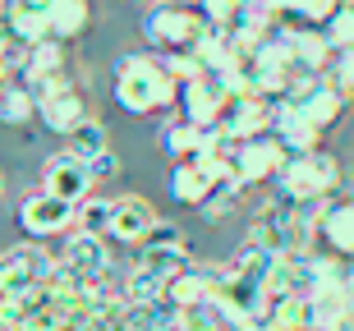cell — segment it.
I'll use <instances>...</instances> for the list:
<instances>
[{
	"label": "cell",
	"mask_w": 354,
	"mask_h": 331,
	"mask_svg": "<svg viewBox=\"0 0 354 331\" xmlns=\"http://www.w3.org/2000/svg\"><path fill=\"white\" fill-rule=\"evenodd\" d=\"M317 244H322V253L354 263V193H336L327 202V212L317 221Z\"/></svg>",
	"instance_id": "obj_11"
},
{
	"label": "cell",
	"mask_w": 354,
	"mask_h": 331,
	"mask_svg": "<svg viewBox=\"0 0 354 331\" xmlns=\"http://www.w3.org/2000/svg\"><path fill=\"white\" fill-rule=\"evenodd\" d=\"M267 133L286 147V157H304V152H317L322 147V129L299 106H290V102H272V129Z\"/></svg>",
	"instance_id": "obj_7"
},
{
	"label": "cell",
	"mask_w": 354,
	"mask_h": 331,
	"mask_svg": "<svg viewBox=\"0 0 354 331\" xmlns=\"http://www.w3.org/2000/svg\"><path fill=\"white\" fill-rule=\"evenodd\" d=\"M263 331H313V318H308V299H299V294L267 299Z\"/></svg>",
	"instance_id": "obj_18"
},
{
	"label": "cell",
	"mask_w": 354,
	"mask_h": 331,
	"mask_svg": "<svg viewBox=\"0 0 354 331\" xmlns=\"http://www.w3.org/2000/svg\"><path fill=\"white\" fill-rule=\"evenodd\" d=\"M175 327L180 331H225V322H221V313H216V304L203 299V304H194V308H180V313H175Z\"/></svg>",
	"instance_id": "obj_29"
},
{
	"label": "cell",
	"mask_w": 354,
	"mask_h": 331,
	"mask_svg": "<svg viewBox=\"0 0 354 331\" xmlns=\"http://www.w3.org/2000/svg\"><path fill=\"white\" fill-rule=\"evenodd\" d=\"M55 258L41 244H14L10 253H0V299L5 294H28L41 290L46 276H51Z\"/></svg>",
	"instance_id": "obj_5"
},
{
	"label": "cell",
	"mask_w": 354,
	"mask_h": 331,
	"mask_svg": "<svg viewBox=\"0 0 354 331\" xmlns=\"http://www.w3.org/2000/svg\"><path fill=\"white\" fill-rule=\"evenodd\" d=\"M120 111L129 115H157L171 102H180V83L161 69L157 55H120L115 60V83H111Z\"/></svg>",
	"instance_id": "obj_1"
},
{
	"label": "cell",
	"mask_w": 354,
	"mask_h": 331,
	"mask_svg": "<svg viewBox=\"0 0 354 331\" xmlns=\"http://www.w3.org/2000/svg\"><path fill=\"white\" fill-rule=\"evenodd\" d=\"M37 120H41V124H46L51 133L69 138V133L79 129L83 120H92V115H88V102H83V93L74 88V83H69L65 93H55L51 102H41V106H37Z\"/></svg>",
	"instance_id": "obj_15"
},
{
	"label": "cell",
	"mask_w": 354,
	"mask_h": 331,
	"mask_svg": "<svg viewBox=\"0 0 354 331\" xmlns=\"http://www.w3.org/2000/svg\"><path fill=\"white\" fill-rule=\"evenodd\" d=\"M341 185H345L341 161L317 147V152H304V157H286V166L276 175V198L290 202V207H304V202L336 198Z\"/></svg>",
	"instance_id": "obj_2"
},
{
	"label": "cell",
	"mask_w": 354,
	"mask_h": 331,
	"mask_svg": "<svg viewBox=\"0 0 354 331\" xmlns=\"http://www.w3.org/2000/svg\"><path fill=\"white\" fill-rule=\"evenodd\" d=\"M216 129H221V138H230V143L263 138V133L272 129V102H263V97H235V102H225Z\"/></svg>",
	"instance_id": "obj_10"
},
{
	"label": "cell",
	"mask_w": 354,
	"mask_h": 331,
	"mask_svg": "<svg viewBox=\"0 0 354 331\" xmlns=\"http://www.w3.org/2000/svg\"><path fill=\"white\" fill-rule=\"evenodd\" d=\"M336 5H354V0H336Z\"/></svg>",
	"instance_id": "obj_38"
},
{
	"label": "cell",
	"mask_w": 354,
	"mask_h": 331,
	"mask_svg": "<svg viewBox=\"0 0 354 331\" xmlns=\"http://www.w3.org/2000/svg\"><path fill=\"white\" fill-rule=\"evenodd\" d=\"M331 41L322 28H295L290 32V60H295V69H304V74H327L331 69Z\"/></svg>",
	"instance_id": "obj_16"
},
{
	"label": "cell",
	"mask_w": 354,
	"mask_h": 331,
	"mask_svg": "<svg viewBox=\"0 0 354 331\" xmlns=\"http://www.w3.org/2000/svg\"><path fill=\"white\" fill-rule=\"evenodd\" d=\"M41 74H65V41H37L28 46V65H24V79H41Z\"/></svg>",
	"instance_id": "obj_26"
},
{
	"label": "cell",
	"mask_w": 354,
	"mask_h": 331,
	"mask_svg": "<svg viewBox=\"0 0 354 331\" xmlns=\"http://www.w3.org/2000/svg\"><path fill=\"white\" fill-rule=\"evenodd\" d=\"M51 0H10V10H46Z\"/></svg>",
	"instance_id": "obj_35"
},
{
	"label": "cell",
	"mask_w": 354,
	"mask_h": 331,
	"mask_svg": "<svg viewBox=\"0 0 354 331\" xmlns=\"http://www.w3.org/2000/svg\"><path fill=\"white\" fill-rule=\"evenodd\" d=\"M69 152H74L83 166H88V161H97L102 152H111V147H106V124H102V120H83L79 129L69 133Z\"/></svg>",
	"instance_id": "obj_28"
},
{
	"label": "cell",
	"mask_w": 354,
	"mask_h": 331,
	"mask_svg": "<svg viewBox=\"0 0 354 331\" xmlns=\"http://www.w3.org/2000/svg\"><path fill=\"white\" fill-rule=\"evenodd\" d=\"M0 331H5V327H0Z\"/></svg>",
	"instance_id": "obj_40"
},
{
	"label": "cell",
	"mask_w": 354,
	"mask_h": 331,
	"mask_svg": "<svg viewBox=\"0 0 354 331\" xmlns=\"http://www.w3.org/2000/svg\"><path fill=\"white\" fill-rule=\"evenodd\" d=\"M0 198H5V180H0Z\"/></svg>",
	"instance_id": "obj_37"
},
{
	"label": "cell",
	"mask_w": 354,
	"mask_h": 331,
	"mask_svg": "<svg viewBox=\"0 0 354 331\" xmlns=\"http://www.w3.org/2000/svg\"><path fill=\"white\" fill-rule=\"evenodd\" d=\"M88 175H92V185H102V180H115V175H120L115 152H102L97 161H88Z\"/></svg>",
	"instance_id": "obj_33"
},
{
	"label": "cell",
	"mask_w": 354,
	"mask_h": 331,
	"mask_svg": "<svg viewBox=\"0 0 354 331\" xmlns=\"http://www.w3.org/2000/svg\"><path fill=\"white\" fill-rule=\"evenodd\" d=\"M290 106H299L304 115H308V120L317 124V129H331V124H336V120L345 115L350 97H345L341 88H336V79H331V74H322V79H317V88H308V93H304L299 102H290Z\"/></svg>",
	"instance_id": "obj_14"
},
{
	"label": "cell",
	"mask_w": 354,
	"mask_h": 331,
	"mask_svg": "<svg viewBox=\"0 0 354 331\" xmlns=\"http://www.w3.org/2000/svg\"><path fill=\"white\" fill-rule=\"evenodd\" d=\"M225 157H230V175H235L244 189H253V185H267V180L281 175V166H286V147L276 143L272 133L249 138V143H230V138H225Z\"/></svg>",
	"instance_id": "obj_4"
},
{
	"label": "cell",
	"mask_w": 354,
	"mask_h": 331,
	"mask_svg": "<svg viewBox=\"0 0 354 331\" xmlns=\"http://www.w3.org/2000/svg\"><path fill=\"white\" fill-rule=\"evenodd\" d=\"M133 267L152 272L157 281H171L189 267V253H184V244H143V253L133 258Z\"/></svg>",
	"instance_id": "obj_20"
},
{
	"label": "cell",
	"mask_w": 354,
	"mask_h": 331,
	"mask_svg": "<svg viewBox=\"0 0 354 331\" xmlns=\"http://www.w3.org/2000/svg\"><path fill=\"white\" fill-rule=\"evenodd\" d=\"M322 32H327V41H331V51H336V55L354 51V5H341V10L322 23Z\"/></svg>",
	"instance_id": "obj_30"
},
{
	"label": "cell",
	"mask_w": 354,
	"mask_h": 331,
	"mask_svg": "<svg viewBox=\"0 0 354 331\" xmlns=\"http://www.w3.org/2000/svg\"><path fill=\"white\" fill-rule=\"evenodd\" d=\"M207 32H212L207 19H203L198 10H184V5H152L147 19H143V37H147V46H152L157 55L194 51Z\"/></svg>",
	"instance_id": "obj_3"
},
{
	"label": "cell",
	"mask_w": 354,
	"mask_h": 331,
	"mask_svg": "<svg viewBox=\"0 0 354 331\" xmlns=\"http://www.w3.org/2000/svg\"><path fill=\"white\" fill-rule=\"evenodd\" d=\"M55 263H65L69 272H79L88 285H102V281H111V249H106V239L97 235H74L65 239V249H60V258Z\"/></svg>",
	"instance_id": "obj_12"
},
{
	"label": "cell",
	"mask_w": 354,
	"mask_h": 331,
	"mask_svg": "<svg viewBox=\"0 0 354 331\" xmlns=\"http://www.w3.org/2000/svg\"><path fill=\"white\" fill-rule=\"evenodd\" d=\"M111 216H115V198H83L79 207H74V230L79 235H111Z\"/></svg>",
	"instance_id": "obj_23"
},
{
	"label": "cell",
	"mask_w": 354,
	"mask_h": 331,
	"mask_svg": "<svg viewBox=\"0 0 354 331\" xmlns=\"http://www.w3.org/2000/svg\"><path fill=\"white\" fill-rule=\"evenodd\" d=\"M147 244H184L180 225H175V221H157V225H152V235H147Z\"/></svg>",
	"instance_id": "obj_34"
},
{
	"label": "cell",
	"mask_w": 354,
	"mask_h": 331,
	"mask_svg": "<svg viewBox=\"0 0 354 331\" xmlns=\"http://www.w3.org/2000/svg\"><path fill=\"white\" fill-rule=\"evenodd\" d=\"M272 10L281 19H299V28H322L341 5L336 0H272Z\"/></svg>",
	"instance_id": "obj_24"
},
{
	"label": "cell",
	"mask_w": 354,
	"mask_h": 331,
	"mask_svg": "<svg viewBox=\"0 0 354 331\" xmlns=\"http://www.w3.org/2000/svg\"><path fill=\"white\" fill-rule=\"evenodd\" d=\"M203 138H207V129H198L194 120H184V115H175V120L161 124V152H166L171 161L198 157V152H203Z\"/></svg>",
	"instance_id": "obj_17"
},
{
	"label": "cell",
	"mask_w": 354,
	"mask_h": 331,
	"mask_svg": "<svg viewBox=\"0 0 354 331\" xmlns=\"http://www.w3.org/2000/svg\"><path fill=\"white\" fill-rule=\"evenodd\" d=\"M19 225H24V235H32V239H55L74 225V207L51 198V193L41 189V193H28V198L19 202Z\"/></svg>",
	"instance_id": "obj_6"
},
{
	"label": "cell",
	"mask_w": 354,
	"mask_h": 331,
	"mask_svg": "<svg viewBox=\"0 0 354 331\" xmlns=\"http://www.w3.org/2000/svg\"><path fill=\"white\" fill-rule=\"evenodd\" d=\"M0 14H10V0H0Z\"/></svg>",
	"instance_id": "obj_36"
},
{
	"label": "cell",
	"mask_w": 354,
	"mask_h": 331,
	"mask_svg": "<svg viewBox=\"0 0 354 331\" xmlns=\"http://www.w3.org/2000/svg\"><path fill=\"white\" fill-rule=\"evenodd\" d=\"M198 14L207 19V28L230 32V28L239 23V0H198Z\"/></svg>",
	"instance_id": "obj_32"
},
{
	"label": "cell",
	"mask_w": 354,
	"mask_h": 331,
	"mask_svg": "<svg viewBox=\"0 0 354 331\" xmlns=\"http://www.w3.org/2000/svg\"><path fill=\"white\" fill-rule=\"evenodd\" d=\"M239 202H244V185H239L235 175H230V180H221V185H212V189H207V198H203V216H207L212 225H221L225 216L239 207Z\"/></svg>",
	"instance_id": "obj_25"
},
{
	"label": "cell",
	"mask_w": 354,
	"mask_h": 331,
	"mask_svg": "<svg viewBox=\"0 0 354 331\" xmlns=\"http://www.w3.org/2000/svg\"><path fill=\"white\" fill-rule=\"evenodd\" d=\"M225 102H230V93H225V83L216 74H203V79L180 88V111H184V120H194L198 129H216Z\"/></svg>",
	"instance_id": "obj_9"
},
{
	"label": "cell",
	"mask_w": 354,
	"mask_h": 331,
	"mask_svg": "<svg viewBox=\"0 0 354 331\" xmlns=\"http://www.w3.org/2000/svg\"><path fill=\"white\" fill-rule=\"evenodd\" d=\"M171 202H180V207H203V198H207V180H203V171H198L194 161H175L171 166Z\"/></svg>",
	"instance_id": "obj_21"
},
{
	"label": "cell",
	"mask_w": 354,
	"mask_h": 331,
	"mask_svg": "<svg viewBox=\"0 0 354 331\" xmlns=\"http://www.w3.org/2000/svg\"><path fill=\"white\" fill-rule=\"evenodd\" d=\"M32 120H37V102L24 93V83H5V88H0V124L28 129Z\"/></svg>",
	"instance_id": "obj_22"
},
{
	"label": "cell",
	"mask_w": 354,
	"mask_h": 331,
	"mask_svg": "<svg viewBox=\"0 0 354 331\" xmlns=\"http://www.w3.org/2000/svg\"><path fill=\"white\" fill-rule=\"evenodd\" d=\"M157 60H161V69H166L180 88H184V83H194V79H203V65H198L194 51H166V55H157Z\"/></svg>",
	"instance_id": "obj_31"
},
{
	"label": "cell",
	"mask_w": 354,
	"mask_h": 331,
	"mask_svg": "<svg viewBox=\"0 0 354 331\" xmlns=\"http://www.w3.org/2000/svg\"><path fill=\"white\" fill-rule=\"evenodd\" d=\"M41 185H46L51 198L79 207V202L92 193V175L74 152H55V157H46V166H41Z\"/></svg>",
	"instance_id": "obj_8"
},
{
	"label": "cell",
	"mask_w": 354,
	"mask_h": 331,
	"mask_svg": "<svg viewBox=\"0 0 354 331\" xmlns=\"http://www.w3.org/2000/svg\"><path fill=\"white\" fill-rule=\"evenodd\" d=\"M157 207L147 198H138V193H124V198H115V216H111V239L115 244H147V235H152V225H157Z\"/></svg>",
	"instance_id": "obj_13"
},
{
	"label": "cell",
	"mask_w": 354,
	"mask_h": 331,
	"mask_svg": "<svg viewBox=\"0 0 354 331\" xmlns=\"http://www.w3.org/2000/svg\"><path fill=\"white\" fill-rule=\"evenodd\" d=\"M10 32L14 41L37 46V41H51V19H46V10H10Z\"/></svg>",
	"instance_id": "obj_27"
},
{
	"label": "cell",
	"mask_w": 354,
	"mask_h": 331,
	"mask_svg": "<svg viewBox=\"0 0 354 331\" xmlns=\"http://www.w3.org/2000/svg\"><path fill=\"white\" fill-rule=\"evenodd\" d=\"M133 5H143V0H133Z\"/></svg>",
	"instance_id": "obj_39"
},
{
	"label": "cell",
	"mask_w": 354,
	"mask_h": 331,
	"mask_svg": "<svg viewBox=\"0 0 354 331\" xmlns=\"http://www.w3.org/2000/svg\"><path fill=\"white\" fill-rule=\"evenodd\" d=\"M46 19H51V37L69 41V37H83V28L92 23V10H88V0H51Z\"/></svg>",
	"instance_id": "obj_19"
}]
</instances>
